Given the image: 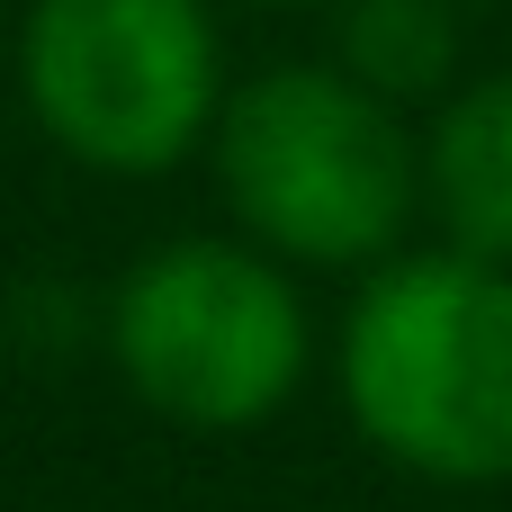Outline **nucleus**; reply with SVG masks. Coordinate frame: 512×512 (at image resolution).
<instances>
[{
  "label": "nucleus",
  "mask_w": 512,
  "mask_h": 512,
  "mask_svg": "<svg viewBox=\"0 0 512 512\" xmlns=\"http://www.w3.org/2000/svg\"><path fill=\"white\" fill-rule=\"evenodd\" d=\"M18 90L54 153L99 180H153L216 135L225 45L207 0H27Z\"/></svg>",
  "instance_id": "nucleus-4"
},
{
  "label": "nucleus",
  "mask_w": 512,
  "mask_h": 512,
  "mask_svg": "<svg viewBox=\"0 0 512 512\" xmlns=\"http://www.w3.org/2000/svg\"><path fill=\"white\" fill-rule=\"evenodd\" d=\"M261 9H315V0H261Z\"/></svg>",
  "instance_id": "nucleus-7"
},
{
  "label": "nucleus",
  "mask_w": 512,
  "mask_h": 512,
  "mask_svg": "<svg viewBox=\"0 0 512 512\" xmlns=\"http://www.w3.org/2000/svg\"><path fill=\"white\" fill-rule=\"evenodd\" d=\"M423 216L450 252L512 270V72L459 81L423 135Z\"/></svg>",
  "instance_id": "nucleus-5"
},
{
  "label": "nucleus",
  "mask_w": 512,
  "mask_h": 512,
  "mask_svg": "<svg viewBox=\"0 0 512 512\" xmlns=\"http://www.w3.org/2000/svg\"><path fill=\"white\" fill-rule=\"evenodd\" d=\"M342 414L432 486L512 477V270L477 252H387L342 306Z\"/></svg>",
  "instance_id": "nucleus-1"
},
{
  "label": "nucleus",
  "mask_w": 512,
  "mask_h": 512,
  "mask_svg": "<svg viewBox=\"0 0 512 512\" xmlns=\"http://www.w3.org/2000/svg\"><path fill=\"white\" fill-rule=\"evenodd\" d=\"M306 297L279 252L180 234L108 288V360L135 405L189 432H252L306 378Z\"/></svg>",
  "instance_id": "nucleus-3"
},
{
  "label": "nucleus",
  "mask_w": 512,
  "mask_h": 512,
  "mask_svg": "<svg viewBox=\"0 0 512 512\" xmlns=\"http://www.w3.org/2000/svg\"><path fill=\"white\" fill-rule=\"evenodd\" d=\"M333 63L378 90L387 108L405 99H441L459 72V18L450 0H333Z\"/></svg>",
  "instance_id": "nucleus-6"
},
{
  "label": "nucleus",
  "mask_w": 512,
  "mask_h": 512,
  "mask_svg": "<svg viewBox=\"0 0 512 512\" xmlns=\"http://www.w3.org/2000/svg\"><path fill=\"white\" fill-rule=\"evenodd\" d=\"M216 189L234 225L297 270H378L423 216V144L405 108L342 63H279L216 108Z\"/></svg>",
  "instance_id": "nucleus-2"
}]
</instances>
